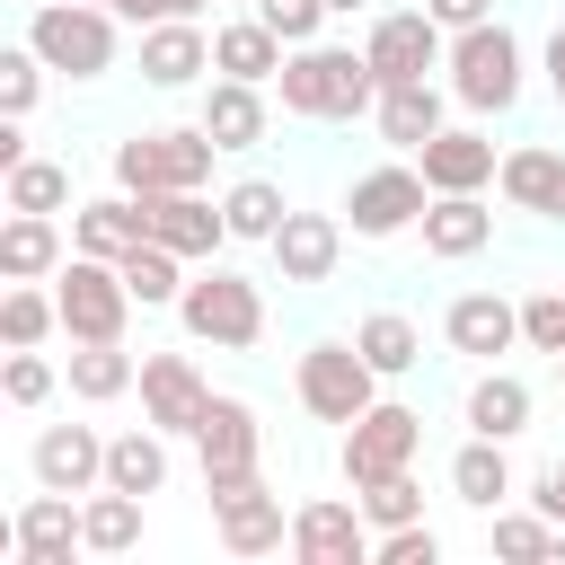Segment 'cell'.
I'll return each instance as SVG.
<instances>
[{
    "label": "cell",
    "instance_id": "74e56055",
    "mask_svg": "<svg viewBox=\"0 0 565 565\" xmlns=\"http://www.w3.org/2000/svg\"><path fill=\"white\" fill-rule=\"evenodd\" d=\"M62 327V300L53 291H35V282H9L0 291V344H44Z\"/></svg>",
    "mask_w": 565,
    "mask_h": 565
},
{
    "label": "cell",
    "instance_id": "8fae6325",
    "mask_svg": "<svg viewBox=\"0 0 565 565\" xmlns=\"http://www.w3.org/2000/svg\"><path fill=\"white\" fill-rule=\"evenodd\" d=\"M194 468H203V486L265 477V424H256L247 397H221V388H212V406H203V424H194Z\"/></svg>",
    "mask_w": 565,
    "mask_h": 565
},
{
    "label": "cell",
    "instance_id": "ffe728a7",
    "mask_svg": "<svg viewBox=\"0 0 565 565\" xmlns=\"http://www.w3.org/2000/svg\"><path fill=\"white\" fill-rule=\"evenodd\" d=\"M265 256H274L282 282H327L335 256H344V221H335V212H291V221L265 238Z\"/></svg>",
    "mask_w": 565,
    "mask_h": 565
},
{
    "label": "cell",
    "instance_id": "bcb514c9",
    "mask_svg": "<svg viewBox=\"0 0 565 565\" xmlns=\"http://www.w3.org/2000/svg\"><path fill=\"white\" fill-rule=\"evenodd\" d=\"M124 26H159V18H203V0H115Z\"/></svg>",
    "mask_w": 565,
    "mask_h": 565
},
{
    "label": "cell",
    "instance_id": "2e32d148",
    "mask_svg": "<svg viewBox=\"0 0 565 565\" xmlns=\"http://www.w3.org/2000/svg\"><path fill=\"white\" fill-rule=\"evenodd\" d=\"M26 477L53 494H97L106 486V433L97 424H44L26 450Z\"/></svg>",
    "mask_w": 565,
    "mask_h": 565
},
{
    "label": "cell",
    "instance_id": "1f68e13d",
    "mask_svg": "<svg viewBox=\"0 0 565 565\" xmlns=\"http://www.w3.org/2000/svg\"><path fill=\"white\" fill-rule=\"evenodd\" d=\"M115 265H124V282H132V300H141V309H177V300H185V274H194V265H185L177 247H159V238L124 247Z\"/></svg>",
    "mask_w": 565,
    "mask_h": 565
},
{
    "label": "cell",
    "instance_id": "f907efd6",
    "mask_svg": "<svg viewBox=\"0 0 565 565\" xmlns=\"http://www.w3.org/2000/svg\"><path fill=\"white\" fill-rule=\"evenodd\" d=\"M547 88H556V106H565V26L547 35Z\"/></svg>",
    "mask_w": 565,
    "mask_h": 565
},
{
    "label": "cell",
    "instance_id": "9a60e30c",
    "mask_svg": "<svg viewBox=\"0 0 565 565\" xmlns=\"http://www.w3.org/2000/svg\"><path fill=\"white\" fill-rule=\"evenodd\" d=\"M141 212H150V238H159V247H177L185 265H203V256H221V247H230V212H221L203 185L141 194Z\"/></svg>",
    "mask_w": 565,
    "mask_h": 565
},
{
    "label": "cell",
    "instance_id": "e575fe53",
    "mask_svg": "<svg viewBox=\"0 0 565 565\" xmlns=\"http://www.w3.org/2000/svg\"><path fill=\"white\" fill-rule=\"evenodd\" d=\"M124 388H141V362H132L124 344H71V397L115 406Z\"/></svg>",
    "mask_w": 565,
    "mask_h": 565
},
{
    "label": "cell",
    "instance_id": "d6a6232c",
    "mask_svg": "<svg viewBox=\"0 0 565 565\" xmlns=\"http://www.w3.org/2000/svg\"><path fill=\"white\" fill-rule=\"evenodd\" d=\"M353 344L371 353V371H380V380H406V371L424 362V335H415V318H406V309H371V318H353Z\"/></svg>",
    "mask_w": 565,
    "mask_h": 565
},
{
    "label": "cell",
    "instance_id": "52a82bcc",
    "mask_svg": "<svg viewBox=\"0 0 565 565\" xmlns=\"http://www.w3.org/2000/svg\"><path fill=\"white\" fill-rule=\"evenodd\" d=\"M115 9L97 0H35L26 9V44L44 53V71H71V79H106L115 71Z\"/></svg>",
    "mask_w": 565,
    "mask_h": 565
},
{
    "label": "cell",
    "instance_id": "6da1fadb",
    "mask_svg": "<svg viewBox=\"0 0 565 565\" xmlns=\"http://www.w3.org/2000/svg\"><path fill=\"white\" fill-rule=\"evenodd\" d=\"M274 97H282V115H300V124H353V115L380 106V71H371L362 44H327V35H318V44H291V53H282Z\"/></svg>",
    "mask_w": 565,
    "mask_h": 565
},
{
    "label": "cell",
    "instance_id": "8d00e7d4",
    "mask_svg": "<svg viewBox=\"0 0 565 565\" xmlns=\"http://www.w3.org/2000/svg\"><path fill=\"white\" fill-rule=\"evenodd\" d=\"M221 212H230V238H256V247L291 221V203H282V185H274V177H238V185L221 194Z\"/></svg>",
    "mask_w": 565,
    "mask_h": 565
},
{
    "label": "cell",
    "instance_id": "4316f807",
    "mask_svg": "<svg viewBox=\"0 0 565 565\" xmlns=\"http://www.w3.org/2000/svg\"><path fill=\"white\" fill-rule=\"evenodd\" d=\"M141 238H150V212H141V194H124V185L71 212V247H79V256H124V247H141Z\"/></svg>",
    "mask_w": 565,
    "mask_h": 565
},
{
    "label": "cell",
    "instance_id": "484cf974",
    "mask_svg": "<svg viewBox=\"0 0 565 565\" xmlns=\"http://www.w3.org/2000/svg\"><path fill=\"white\" fill-rule=\"evenodd\" d=\"M371 124H380V141H388V150H406V159H415L450 115H441V88H433V79H397V88H380Z\"/></svg>",
    "mask_w": 565,
    "mask_h": 565
},
{
    "label": "cell",
    "instance_id": "5b68a950",
    "mask_svg": "<svg viewBox=\"0 0 565 565\" xmlns=\"http://www.w3.org/2000/svg\"><path fill=\"white\" fill-rule=\"evenodd\" d=\"M53 300H62V335L71 344H124V327H132V282H124V265L115 256H62V274H53Z\"/></svg>",
    "mask_w": 565,
    "mask_h": 565
},
{
    "label": "cell",
    "instance_id": "83f0119b",
    "mask_svg": "<svg viewBox=\"0 0 565 565\" xmlns=\"http://www.w3.org/2000/svg\"><path fill=\"white\" fill-rule=\"evenodd\" d=\"M450 494H459L468 512H503V503H512V459H503L494 433H468V441L450 450Z\"/></svg>",
    "mask_w": 565,
    "mask_h": 565
},
{
    "label": "cell",
    "instance_id": "ac0fdd59",
    "mask_svg": "<svg viewBox=\"0 0 565 565\" xmlns=\"http://www.w3.org/2000/svg\"><path fill=\"white\" fill-rule=\"evenodd\" d=\"M415 168H424L433 194H486V185L503 177V159H494V141H486L477 124H441V132L415 150Z\"/></svg>",
    "mask_w": 565,
    "mask_h": 565
},
{
    "label": "cell",
    "instance_id": "cb8c5ba5",
    "mask_svg": "<svg viewBox=\"0 0 565 565\" xmlns=\"http://www.w3.org/2000/svg\"><path fill=\"white\" fill-rule=\"evenodd\" d=\"M486 247H494V212H486V194H433V203H424V256L468 265V256H486Z\"/></svg>",
    "mask_w": 565,
    "mask_h": 565
},
{
    "label": "cell",
    "instance_id": "7dc6e473",
    "mask_svg": "<svg viewBox=\"0 0 565 565\" xmlns=\"http://www.w3.org/2000/svg\"><path fill=\"white\" fill-rule=\"evenodd\" d=\"M424 9H433L450 35H459V26H477V18H494V0H424Z\"/></svg>",
    "mask_w": 565,
    "mask_h": 565
},
{
    "label": "cell",
    "instance_id": "3957f363",
    "mask_svg": "<svg viewBox=\"0 0 565 565\" xmlns=\"http://www.w3.org/2000/svg\"><path fill=\"white\" fill-rule=\"evenodd\" d=\"M441 71H450V97H459L468 115H512V106H521V88H530V79H521V71H530V62H521V35H512L503 18L459 26Z\"/></svg>",
    "mask_w": 565,
    "mask_h": 565
},
{
    "label": "cell",
    "instance_id": "f6af8a7d",
    "mask_svg": "<svg viewBox=\"0 0 565 565\" xmlns=\"http://www.w3.org/2000/svg\"><path fill=\"white\" fill-rule=\"evenodd\" d=\"M256 18H265L282 44H318V26H327L335 9H327V0H256Z\"/></svg>",
    "mask_w": 565,
    "mask_h": 565
},
{
    "label": "cell",
    "instance_id": "277c9868",
    "mask_svg": "<svg viewBox=\"0 0 565 565\" xmlns=\"http://www.w3.org/2000/svg\"><path fill=\"white\" fill-rule=\"evenodd\" d=\"M221 141L203 124H159V132H124L115 141V185L124 194H177V185H212Z\"/></svg>",
    "mask_w": 565,
    "mask_h": 565
},
{
    "label": "cell",
    "instance_id": "7402d4cb",
    "mask_svg": "<svg viewBox=\"0 0 565 565\" xmlns=\"http://www.w3.org/2000/svg\"><path fill=\"white\" fill-rule=\"evenodd\" d=\"M203 71H212L203 18H159V26H141V79H150V88H194Z\"/></svg>",
    "mask_w": 565,
    "mask_h": 565
},
{
    "label": "cell",
    "instance_id": "7bdbcfd3",
    "mask_svg": "<svg viewBox=\"0 0 565 565\" xmlns=\"http://www.w3.org/2000/svg\"><path fill=\"white\" fill-rule=\"evenodd\" d=\"M35 97H44V53L35 44H9L0 53V115H26Z\"/></svg>",
    "mask_w": 565,
    "mask_h": 565
},
{
    "label": "cell",
    "instance_id": "7c38bea8",
    "mask_svg": "<svg viewBox=\"0 0 565 565\" xmlns=\"http://www.w3.org/2000/svg\"><path fill=\"white\" fill-rule=\"evenodd\" d=\"M371 547H380V530L362 521L353 494H309V503H291V556H300V565H371Z\"/></svg>",
    "mask_w": 565,
    "mask_h": 565
},
{
    "label": "cell",
    "instance_id": "30bf717a",
    "mask_svg": "<svg viewBox=\"0 0 565 565\" xmlns=\"http://www.w3.org/2000/svg\"><path fill=\"white\" fill-rule=\"evenodd\" d=\"M362 53H371L380 88H397V79H433V71L450 62V26H441L433 9H380V18L362 26Z\"/></svg>",
    "mask_w": 565,
    "mask_h": 565
},
{
    "label": "cell",
    "instance_id": "d6986e66",
    "mask_svg": "<svg viewBox=\"0 0 565 565\" xmlns=\"http://www.w3.org/2000/svg\"><path fill=\"white\" fill-rule=\"evenodd\" d=\"M441 335H450V353L494 362V353L521 344V300H503V291H459V300L441 309Z\"/></svg>",
    "mask_w": 565,
    "mask_h": 565
},
{
    "label": "cell",
    "instance_id": "603a6c76",
    "mask_svg": "<svg viewBox=\"0 0 565 565\" xmlns=\"http://www.w3.org/2000/svg\"><path fill=\"white\" fill-rule=\"evenodd\" d=\"M194 124L221 141V150H256L265 141V79H203V106H194Z\"/></svg>",
    "mask_w": 565,
    "mask_h": 565
},
{
    "label": "cell",
    "instance_id": "ab89813d",
    "mask_svg": "<svg viewBox=\"0 0 565 565\" xmlns=\"http://www.w3.org/2000/svg\"><path fill=\"white\" fill-rule=\"evenodd\" d=\"M353 503H362V521L371 530H406V521H424V486L397 468V477H371V486H353Z\"/></svg>",
    "mask_w": 565,
    "mask_h": 565
},
{
    "label": "cell",
    "instance_id": "c3c4849f",
    "mask_svg": "<svg viewBox=\"0 0 565 565\" xmlns=\"http://www.w3.org/2000/svg\"><path fill=\"white\" fill-rule=\"evenodd\" d=\"M530 503H539L547 521H565V459H547V468H539V494H530Z\"/></svg>",
    "mask_w": 565,
    "mask_h": 565
},
{
    "label": "cell",
    "instance_id": "f35d334b",
    "mask_svg": "<svg viewBox=\"0 0 565 565\" xmlns=\"http://www.w3.org/2000/svg\"><path fill=\"white\" fill-rule=\"evenodd\" d=\"M62 203H71V168L26 150V159L9 168V212H62Z\"/></svg>",
    "mask_w": 565,
    "mask_h": 565
},
{
    "label": "cell",
    "instance_id": "816d5d0a",
    "mask_svg": "<svg viewBox=\"0 0 565 565\" xmlns=\"http://www.w3.org/2000/svg\"><path fill=\"white\" fill-rule=\"evenodd\" d=\"M327 9H335V18H353V9H371V0H327Z\"/></svg>",
    "mask_w": 565,
    "mask_h": 565
},
{
    "label": "cell",
    "instance_id": "7a4b0ae2",
    "mask_svg": "<svg viewBox=\"0 0 565 565\" xmlns=\"http://www.w3.org/2000/svg\"><path fill=\"white\" fill-rule=\"evenodd\" d=\"M177 327H185L194 344H212V353H256V344H265V282H247L238 265L203 256V265L185 274Z\"/></svg>",
    "mask_w": 565,
    "mask_h": 565
},
{
    "label": "cell",
    "instance_id": "681fc988",
    "mask_svg": "<svg viewBox=\"0 0 565 565\" xmlns=\"http://www.w3.org/2000/svg\"><path fill=\"white\" fill-rule=\"evenodd\" d=\"M18 124H26V115H9V124H0V177L26 159V132H18Z\"/></svg>",
    "mask_w": 565,
    "mask_h": 565
},
{
    "label": "cell",
    "instance_id": "d4e9b609",
    "mask_svg": "<svg viewBox=\"0 0 565 565\" xmlns=\"http://www.w3.org/2000/svg\"><path fill=\"white\" fill-rule=\"evenodd\" d=\"M530 406H539V397H530V380H521V371H503V362H486V371L468 380V406H459V415H468V433L521 441V433H530Z\"/></svg>",
    "mask_w": 565,
    "mask_h": 565
},
{
    "label": "cell",
    "instance_id": "d590c367",
    "mask_svg": "<svg viewBox=\"0 0 565 565\" xmlns=\"http://www.w3.org/2000/svg\"><path fill=\"white\" fill-rule=\"evenodd\" d=\"M486 547H494V556L539 565V556H565V521H547L539 503H530V512H512V503H503V512H486Z\"/></svg>",
    "mask_w": 565,
    "mask_h": 565
},
{
    "label": "cell",
    "instance_id": "f546056e",
    "mask_svg": "<svg viewBox=\"0 0 565 565\" xmlns=\"http://www.w3.org/2000/svg\"><path fill=\"white\" fill-rule=\"evenodd\" d=\"M0 274H9V282H53V274H62V221H53V212H9V230H0Z\"/></svg>",
    "mask_w": 565,
    "mask_h": 565
},
{
    "label": "cell",
    "instance_id": "b9f144b4",
    "mask_svg": "<svg viewBox=\"0 0 565 565\" xmlns=\"http://www.w3.org/2000/svg\"><path fill=\"white\" fill-rule=\"evenodd\" d=\"M521 344L547 353V362L565 353V282H539V291L521 300Z\"/></svg>",
    "mask_w": 565,
    "mask_h": 565
},
{
    "label": "cell",
    "instance_id": "836d02e7",
    "mask_svg": "<svg viewBox=\"0 0 565 565\" xmlns=\"http://www.w3.org/2000/svg\"><path fill=\"white\" fill-rule=\"evenodd\" d=\"M79 530H88V556H124V547H141V494H124V486L79 494Z\"/></svg>",
    "mask_w": 565,
    "mask_h": 565
},
{
    "label": "cell",
    "instance_id": "8992f818",
    "mask_svg": "<svg viewBox=\"0 0 565 565\" xmlns=\"http://www.w3.org/2000/svg\"><path fill=\"white\" fill-rule=\"evenodd\" d=\"M291 397H300L318 424H353V415L380 406V371H371V353H362L353 335H318V344L291 362Z\"/></svg>",
    "mask_w": 565,
    "mask_h": 565
},
{
    "label": "cell",
    "instance_id": "db71d44e",
    "mask_svg": "<svg viewBox=\"0 0 565 565\" xmlns=\"http://www.w3.org/2000/svg\"><path fill=\"white\" fill-rule=\"evenodd\" d=\"M97 9H115V0H97Z\"/></svg>",
    "mask_w": 565,
    "mask_h": 565
},
{
    "label": "cell",
    "instance_id": "f1b7e54d",
    "mask_svg": "<svg viewBox=\"0 0 565 565\" xmlns=\"http://www.w3.org/2000/svg\"><path fill=\"white\" fill-rule=\"evenodd\" d=\"M282 53H291V44H282L256 9H247V18H230V26H212V71H230V79H265V88H274Z\"/></svg>",
    "mask_w": 565,
    "mask_h": 565
},
{
    "label": "cell",
    "instance_id": "9c48e42d",
    "mask_svg": "<svg viewBox=\"0 0 565 565\" xmlns=\"http://www.w3.org/2000/svg\"><path fill=\"white\" fill-rule=\"evenodd\" d=\"M415 450H424V406H406V397H380L371 415H353V424H344V450H335V468H344V486H371V477H397V468H415Z\"/></svg>",
    "mask_w": 565,
    "mask_h": 565
},
{
    "label": "cell",
    "instance_id": "ba28073f",
    "mask_svg": "<svg viewBox=\"0 0 565 565\" xmlns=\"http://www.w3.org/2000/svg\"><path fill=\"white\" fill-rule=\"evenodd\" d=\"M424 203H433V185H424V168L397 150V159H380V168H362V177L344 185V230H353V238H406V230H424Z\"/></svg>",
    "mask_w": 565,
    "mask_h": 565
},
{
    "label": "cell",
    "instance_id": "5bb4252c",
    "mask_svg": "<svg viewBox=\"0 0 565 565\" xmlns=\"http://www.w3.org/2000/svg\"><path fill=\"white\" fill-rule=\"evenodd\" d=\"M203 406H212V380H203L194 353H141V415H150L168 441H194Z\"/></svg>",
    "mask_w": 565,
    "mask_h": 565
},
{
    "label": "cell",
    "instance_id": "60d3db41",
    "mask_svg": "<svg viewBox=\"0 0 565 565\" xmlns=\"http://www.w3.org/2000/svg\"><path fill=\"white\" fill-rule=\"evenodd\" d=\"M53 388H62V371H53L35 344H9V362H0V397H9V406H44Z\"/></svg>",
    "mask_w": 565,
    "mask_h": 565
},
{
    "label": "cell",
    "instance_id": "4fadbf2b",
    "mask_svg": "<svg viewBox=\"0 0 565 565\" xmlns=\"http://www.w3.org/2000/svg\"><path fill=\"white\" fill-rule=\"evenodd\" d=\"M203 494H212V530H221L230 556H274V547H291V512H282V494H274L265 477L203 486Z\"/></svg>",
    "mask_w": 565,
    "mask_h": 565
},
{
    "label": "cell",
    "instance_id": "e0dca14e",
    "mask_svg": "<svg viewBox=\"0 0 565 565\" xmlns=\"http://www.w3.org/2000/svg\"><path fill=\"white\" fill-rule=\"evenodd\" d=\"M9 547H18V565H71V556L88 547V530H79V494L35 486V494L18 503V521H9Z\"/></svg>",
    "mask_w": 565,
    "mask_h": 565
},
{
    "label": "cell",
    "instance_id": "4dcf8cb0",
    "mask_svg": "<svg viewBox=\"0 0 565 565\" xmlns=\"http://www.w3.org/2000/svg\"><path fill=\"white\" fill-rule=\"evenodd\" d=\"M106 486H124V494H141V503L168 486V433H159L150 415H141L132 433H106Z\"/></svg>",
    "mask_w": 565,
    "mask_h": 565
},
{
    "label": "cell",
    "instance_id": "44dd1931",
    "mask_svg": "<svg viewBox=\"0 0 565 565\" xmlns=\"http://www.w3.org/2000/svg\"><path fill=\"white\" fill-rule=\"evenodd\" d=\"M503 203L512 212H530V221H565V150L556 141H521V150H503Z\"/></svg>",
    "mask_w": 565,
    "mask_h": 565
},
{
    "label": "cell",
    "instance_id": "ee69618b",
    "mask_svg": "<svg viewBox=\"0 0 565 565\" xmlns=\"http://www.w3.org/2000/svg\"><path fill=\"white\" fill-rule=\"evenodd\" d=\"M371 565H441V530L433 521H406V530H380Z\"/></svg>",
    "mask_w": 565,
    "mask_h": 565
},
{
    "label": "cell",
    "instance_id": "f5cc1de1",
    "mask_svg": "<svg viewBox=\"0 0 565 565\" xmlns=\"http://www.w3.org/2000/svg\"><path fill=\"white\" fill-rule=\"evenodd\" d=\"M556 380H565V353H556Z\"/></svg>",
    "mask_w": 565,
    "mask_h": 565
}]
</instances>
